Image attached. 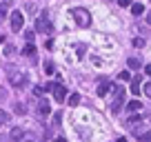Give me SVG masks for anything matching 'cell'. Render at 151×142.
<instances>
[{
    "instance_id": "ffe728a7",
    "label": "cell",
    "mask_w": 151,
    "mask_h": 142,
    "mask_svg": "<svg viewBox=\"0 0 151 142\" xmlns=\"http://www.w3.org/2000/svg\"><path fill=\"white\" fill-rule=\"evenodd\" d=\"M5 16H7V2H2V5H0V22L5 20Z\"/></svg>"
},
{
    "instance_id": "8fae6325",
    "label": "cell",
    "mask_w": 151,
    "mask_h": 142,
    "mask_svg": "<svg viewBox=\"0 0 151 142\" xmlns=\"http://www.w3.org/2000/svg\"><path fill=\"white\" fill-rule=\"evenodd\" d=\"M127 65H129V69H140V67H142V60H140L138 56H131V58L127 60Z\"/></svg>"
},
{
    "instance_id": "9c48e42d",
    "label": "cell",
    "mask_w": 151,
    "mask_h": 142,
    "mask_svg": "<svg viewBox=\"0 0 151 142\" xmlns=\"http://www.w3.org/2000/svg\"><path fill=\"white\" fill-rule=\"evenodd\" d=\"M113 87H116V85H111V82H107V80L100 82V87H98V95H107L109 91H113Z\"/></svg>"
},
{
    "instance_id": "4316f807",
    "label": "cell",
    "mask_w": 151,
    "mask_h": 142,
    "mask_svg": "<svg viewBox=\"0 0 151 142\" xmlns=\"http://www.w3.org/2000/svg\"><path fill=\"white\" fill-rule=\"evenodd\" d=\"M120 80H122V82L129 80V73H127V71H122V73H120Z\"/></svg>"
},
{
    "instance_id": "484cf974",
    "label": "cell",
    "mask_w": 151,
    "mask_h": 142,
    "mask_svg": "<svg viewBox=\"0 0 151 142\" xmlns=\"http://www.w3.org/2000/svg\"><path fill=\"white\" fill-rule=\"evenodd\" d=\"M33 93H36V95H42V93H45V87H36V89H33Z\"/></svg>"
},
{
    "instance_id": "52a82bcc",
    "label": "cell",
    "mask_w": 151,
    "mask_h": 142,
    "mask_svg": "<svg viewBox=\"0 0 151 142\" xmlns=\"http://www.w3.org/2000/svg\"><path fill=\"white\" fill-rule=\"evenodd\" d=\"M49 111H51L49 102H47V100H40V102H38V109H36V113H38V115H49Z\"/></svg>"
},
{
    "instance_id": "4dcf8cb0",
    "label": "cell",
    "mask_w": 151,
    "mask_h": 142,
    "mask_svg": "<svg viewBox=\"0 0 151 142\" xmlns=\"http://www.w3.org/2000/svg\"><path fill=\"white\" fill-rule=\"evenodd\" d=\"M118 142H127V138H120V140H118Z\"/></svg>"
},
{
    "instance_id": "9a60e30c",
    "label": "cell",
    "mask_w": 151,
    "mask_h": 142,
    "mask_svg": "<svg viewBox=\"0 0 151 142\" xmlns=\"http://www.w3.org/2000/svg\"><path fill=\"white\" fill-rule=\"evenodd\" d=\"M22 53H24L27 58H33V53H36V47H33V44H27V47L22 49Z\"/></svg>"
},
{
    "instance_id": "277c9868",
    "label": "cell",
    "mask_w": 151,
    "mask_h": 142,
    "mask_svg": "<svg viewBox=\"0 0 151 142\" xmlns=\"http://www.w3.org/2000/svg\"><path fill=\"white\" fill-rule=\"evenodd\" d=\"M36 29H38L40 33H51V31H53V24H51V20H49L47 11H42V14L36 18Z\"/></svg>"
},
{
    "instance_id": "5b68a950",
    "label": "cell",
    "mask_w": 151,
    "mask_h": 142,
    "mask_svg": "<svg viewBox=\"0 0 151 142\" xmlns=\"http://www.w3.org/2000/svg\"><path fill=\"white\" fill-rule=\"evenodd\" d=\"M45 91H53V98H56L58 102H62V100L67 98V89H65L62 85H58V82H49Z\"/></svg>"
},
{
    "instance_id": "603a6c76",
    "label": "cell",
    "mask_w": 151,
    "mask_h": 142,
    "mask_svg": "<svg viewBox=\"0 0 151 142\" xmlns=\"http://www.w3.org/2000/svg\"><path fill=\"white\" fill-rule=\"evenodd\" d=\"M142 91H145L147 98H151V85H145V87H142Z\"/></svg>"
},
{
    "instance_id": "7a4b0ae2",
    "label": "cell",
    "mask_w": 151,
    "mask_h": 142,
    "mask_svg": "<svg viewBox=\"0 0 151 142\" xmlns=\"http://www.w3.org/2000/svg\"><path fill=\"white\" fill-rule=\"evenodd\" d=\"M71 16H73L76 24H78V27H82V29H87V27L91 24V16H89V11L82 9V7H76V9L71 11Z\"/></svg>"
},
{
    "instance_id": "7402d4cb",
    "label": "cell",
    "mask_w": 151,
    "mask_h": 142,
    "mask_svg": "<svg viewBox=\"0 0 151 142\" xmlns=\"http://www.w3.org/2000/svg\"><path fill=\"white\" fill-rule=\"evenodd\" d=\"M45 71H47V73H53V62H51V60L45 62Z\"/></svg>"
},
{
    "instance_id": "2e32d148",
    "label": "cell",
    "mask_w": 151,
    "mask_h": 142,
    "mask_svg": "<svg viewBox=\"0 0 151 142\" xmlns=\"http://www.w3.org/2000/svg\"><path fill=\"white\" fill-rule=\"evenodd\" d=\"M138 122H142V115H138V113L129 115V120H127V124H138Z\"/></svg>"
},
{
    "instance_id": "ba28073f",
    "label": "cell",
    "mask_w": 151,
    "mask_h": 142,
    "mask_svg": "<svg viewBox=\"0 0 151 142\" xmlns=\"http://www.w3.org/2000/svg\"><path fill=\"white\" fill-rule=\"evenodd\" d=\"M22 136H24V131L20 127H14V129H11V133H9L11 142H20V140H22Z\"/></svg>"
},
{
    "instance_id": "5bb4252c",
    "label": "cell",
    "mask_w": 151,
    "mask_h": 142,
    "mask_svg": "<svg viewBox=\"0 0 151 142\" xmlns=\"http://www.w3.org/2000/svg\"><path fill=\"white\" fill-rule=\"evenodd\" d=\"M16 113L24 115V113H27V104H24V102H16Z\"/></svg>"
},
{
    "instance_id": "f546056e",
    "label": "cell",
    "mask_w": 151,
    "mask_h": 142,
    "mask_svg": "<svg viewBox=\"0 0 151 142\" xmlns=\"http://www.w3.org/2000/svg\"><path fill=\"white\" fill-rule=\"evenodd\" d=\"M56 142H67V140H65V138H56Z\"/></svg>"
},
{
    "instance_id": "30bf717a",
    "label": "cell",
    "mask_w": 151,
    "mask_h": 142,
    "mask_svg": "<svg viewBox=\"0 0 151 142\" xmlns=\"http://www.w3.org/2000/svg\"><path fill=\"white\" fill-rule=\"evenodd\" d=\"M140 85H142V78H140V76H136V78L131 80V93H136V95L140 93V91H142V87H140Z\"/></svg>"
},
{
    "instance_id": "4fadbf2b",
    "label": "cell",
    "mask_w": 151,
    "mask_h": 142,
    "mask_svg": "<svg viewBox=\"0 0 151 142\" xmlns=\"http://www.w3.org/2000/svg\"><path fill=\"white\" fill-rule=\"evenodd\" d=\"M127 109H129V111H131V113H133V111H140V109H142V104L138 102V100H131V102L127 104Z\"/></svg>"
},
{
    "instance_id": "ac0fdd59",
    "label": "cell",
    "mask_w": 151,
    "mask_h": 142,
    "mask_svg": "<svg viewBox=\"0 0 151 142\" xmlns=\"http://www.w3.org/2000/svg\"><path fill=\"white\" fill-rule=\"evenodd\" d=\"M138 142H151V131H149V129H147V131L138 138Z\"/></svg>"
},
{
    "instance_id": "8992f818",
    "label": "cell",
    "mask_w": 151,
    "mask_h": 142,
    "mask_svg": "<svg viewBox=\"0 0 151 142\" xmlns=\"http://www.w3.org/2000/svg\"><path fill=\"white\" fill-rule=\"evenodd\" d=\"M22 24H24L22 11H14V14H11V29H14V31H20Z\"/></svg>"
},
{
    "instance_id": "83f0119b",
    "label": "cell",
    "mask_w": 151,
    "mask_h": 142,
    "mask_svg": "<svg viewBox=\"0 0 151 142\" xmlns=\"http://www.w3.org/2000/svg\"><path fill=\"white\" fill-rule=\"evenodd\" d=\"M147 22L151 24V11H149V14H147Z\"/></svg>"
},
{
    "instance_id": "d6986e66",
    "label": "cell",
    "mask_w": 151,
    "mask_h": 142,
    "mask_svg": "<svg viewBox=\"0 0 151 142\" xmlns=\"http://www.w3.org/2000/svg\"><path fill=\"white\" fill-rule=\"evenodd\" d=\"M20 142H36V136L29 133V131H24V136H22V140H20Z\"/></svg>"
},
{
    "instance_id": "44dd1931",
    "label": "cell",
    "mask_w": 151,
    "mask_h": 142,
    "mask_svg": "<svg viewBox=\"0 0 151 142\" xmlns=\"http://www.w3.org/2000/svg\"><path fill=\"white\" fill-rule=\"evenodd\" d=\"M78 102H80V95H78V93H73V95L69 98V104H71V107H76Z\"/></svg>"
},
{
    "instance_id": "d4e9b609",
    "label": "cell",
    "mask_w": 151,
    "mask_h": 142,
    "mask_svg": "<svg viewBox=\"0 0 151 142\" xmlns=\"http://www.w3.org/2000/svg\"><path fill=\"white\" fill-rule=\"evenodd\" d=\"M133 44H136V47H142V44H145V38H133Z\"/></svg>"
},
{
    "instance_id": "cb8c5ba5",
    "label": "cell",
    "mask_w": 151,
    "mask_h": 142,
    "mask_svg": "<svg viewBox=\"0 0 151 142\" xmlns=\"http://www.w3.org/2000/svg\"><path fill=\"white\" fill-rule=\"evenodd\" d=\"M24 38H27V42L31 44V40H33V31H24Z\"/></svg>"
},
{
    "instance_id": "7c38bea8",
    "label": "cell",
    "mask_w": 151,
    "mask_h": 142,
    "mask_svg": "<svg viewBox=\"0 0 151 142\" xmlns=\"http://www.w3.org/2000/svg\"><path fill=\"white\" fill-rule=\"evenodd\" d=\"M131 14H133V16H142V14H145V5H140V2L131 5Z\"/></svg>"
},
{
    "instance_id": "6da1fadb",
    "label": "cell",
    "mask_w": 151,
    "mask_h": 142,
    "mask_svg": "<svg viewBox=\"0 0 151 142\" xmlns=\"http://www.w3.org/2000/svg\"><path fill=\"white\" fill-rule=\"evenodd\" d=\"M122 107H124V89H122V87H113L109 109H111V113H120V109H122Z\"/></svg>"
},
{
    "instance_id": "3957f363",
    "label": "cell",
    "mask_w": 151,
    "mask_h": 142,
    "mask_svg": "<svg viewBox=\"0 0 151 142\" xmlns=\"http://www.w3.org/2000/svg\"><path fill=\"white\" fill-rule=\"evenodd\" d=\"M7 78H9V82L14 87H24V85H27V73L20 71V69H14V67L7 71Z\"/></svg>"
},
{
    "instance_id": "e0dca14e",
    "label": "cell",
    "mask_w": 151,
    "mask_h": 142,
    "mask_svg": "<svg viewBox=\"0 0 151 142\" xmlns=\"http://www.w3.org/2000/svg\"><path fill=\"white\" fill-rule=\"evenodd\" d=\"M9 120H11V115L7 113V111H2V109H0V124H7Z\"/></svg>"
},
{
    "instance_id": "f1b7e54d",
    "label": "cell",
    "mask_w": 151,
    "mask_h": 142,
    "mask_svg": "<svg viewBox=\"0 0 151 142\" xmlns=\"http://www.w3.org/2000/svg\"><path fill=\"white\" fill-rule=\"evenodd\" d=\"M147 73H149V76H151V65H147Z\"/></svg>"
}]
</instances>
